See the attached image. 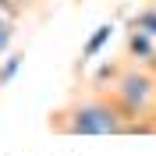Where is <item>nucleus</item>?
Returning <instances> with one entry per match:
<instances>
[{
	"instance_id": "obj_1",
	"label": "nucleus",
	"mask_w": 156,
	"mask_h": 156,
	"mask_svg": "<svg viewBox=\"0 0 156 156\" xmlns=\"http://www.w3.org/2000/svg\"><path fill=\"white\" fill-rule=\"evenodd\" d=\"M50 131L71 138L128 135V117L103 89H89V92H71L57 110H50Z\"/></svg>"
},
{
	"instance_id": "obj_2",
	"label": "nucleus",
	"mask_w": 156,
	"mask_h": 156,
	"mask_svg": "<svg viewBox=\"0 0 156 156\" xmlns=\"http://www.w3.org/2000/svg\"><path fill=\"white\" fill-rule=\"evenodd\" d=\"M110 99H114L121 114L131 121H156V75L149 71V64L142 60H121V71L114 75L107 89H103Z\"/></svg>"
},
{
	"instance_id": "obj_3",
	"label": "nucleus",
	"mask_w": 156,
	"mask_h": 156,
	"mask_svg": "<svg viewBox=\"0 0 156 156\" xmlns=\"http://www.w3.org/2000/svg\"><path fill=\"white\" fill-rule=\"evenodd\" d=\"M153 53H156V39L142 36V32H135V29L124 32V57L128 60H142V64H146Z\"/></svg>"
},
{
	"instance_id": "obj_4",
	"label": "nucleus",
	"mask_w": 156,
	"mask_h": 156,
	"mask_svg": "<svg viewBox=\"0 0 156 156\" xmlns=\"http://www.w3.org/2000/svg\"><path fill=\"white\" fill-rule=\"evenodd\" d=\"M128 29H135V32H142V36L156 39V0L146 4L142 11H135V14L128 18Z\"/></svg>"
},
{
	"instance_id": "obj_5",
	"label": "nucleus",
	"mask_w": 156,
	"mask_h": 156,
	"mask_svg": "<svg viewBox=\"0 0 156 156\" xmlns=\"http://www.w3.org/2000/svg\"><path fill=\"white\" fill-rule=\"evenodd\" d=\"M110 32H114V25H99V29H96V36L89 39V43H85V50H82V60L96 57V53H99V46H103V43L110 39Z\"/></svg>"
},
{
	"instance_id": "obj_6",
	"label": "nucleus",
	"mask_w": 156,
	"mask_h": 156,
	"mask_svg": "<svg viewBox=\"0 0 156 156\" xmlns=\"http://www.w3.org/2000/svg\"><path fill=\"white\" fill-rule=\"evenodd\" d=\"M21 60H25L21 53H11V57L4 60V68H0V85H7V82H11V75L18 71V64H21Z\"/></svg>"
},
{
	"instance_id": "obj_7",
	"label": "nucleus",
	"mask_w": 156,
	"mask_h": 156,
	"mask_svg": "<svg viewBox=\"0 0 156 156\" xmlns=\"http://www.w3.org/2000/svg\"><path fill=\"white\" fill-rule=\"evenodd\" d=\"M11 36H14V25L0 18V57H4V50L11 46Z\"/></svg>"
},
{
	"instance_id": "obj_8",
	"label": "nucleus",
	"mask_w": 156,
	"mask_h": 156,
	"mask_svg": "<svg viewBox=\"0 0 156 156\" xmlns=\"http://www.w3.org/2000/svg\"><path fill=\"white\" fill-rule=\"evenodd\" d=\"M18 7H32V4H39V0H14Z\"/></svg>"
},
{
	"instance_id": "obj_9",
	"label": "nucleus",
	"mask_w": 156,
	"mask_h": 156,
	"mask_svg": "<svg viewBox=\"0 0 156 156\" xmlns=\"http://www.w3.org/2000/svg\"><path fill=\"white\" fill-rule=\"evenodd\" d=\"M146 64H149V71H153V75H156V53H153V57L146 60Z\"/></svg>"
},
{
	"instance_id": "obj_10",
	"label": "nucleus",
	"mask_w": 156,
	"mask_h": 156,
	"mask_svg": "<svg viewBox=\"0 0 156 156\" xmlns=\"http://www.w3.org/2000/svg\"><path fill=\"white\" fill-rule=\"evenodd\" d=\"M153 117H156V114H153Z\"/></svg>"
}]
</instances>
